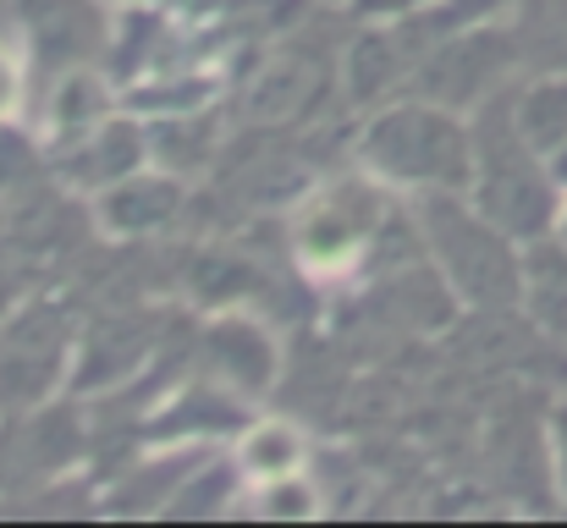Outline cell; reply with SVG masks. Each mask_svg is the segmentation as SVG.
I'll return each mask as SVG.
<instances>
[{"instance_id":"cell-1","label":"cell","mask_w":567,"mask_h":528,"mask_svg":"<svg viewBox=\"0 0 567 528\" xmlns=\"http://www.w3.org/2000/svg\"><path fill=\"white\" fill-rule=\"evenodd\" d=\"M474 193L480 209L513 231V237H546L563 215L557 204V182L546 172V155L518 133L513 116V94H496L480 105V127H474Z\"/></svg>"},{"instance_id":"cell-2","label":"cell","mask_w":567,"mask_h":528,"mask_svg":"<svg viewBox=\"0 0 567 528\" xmlns=\"http://www.w3.org/2000/svg\"><path fill=\"white\" fill-rule=\"evenodd\" d=\"M424 231L430 248L452 281V292H463L474 309H518L529 292V270L513 253V231H502L485 209H463L446 187L424 198Z\"/></svg>"},{"instance_id":"cell-3","label":"cell","mask_w":567,"mask_h":528,"mask_svg":"<svg viewBox=\"0 0 567 528\" xmlns=\"http://www.w3.org/2000/svg\"><path fill=\"white\" fill-rule=\"evenodd\" d=\"M364 161L391 182L457 193L474 182V138L457 127L452 111H441L435 100H419V105L385 111L364 133Z\"/></svg>"},{"instance_id":"cell-4","label":"cell","mask_w":567,"mask_h":528,"mask_svg":"<svg viewBox=\"0 0 567 528\" xmlns=\"http://www.w3.org/2000/svg\"><path fill=\"white\" fill-rule=\"evenodd\" d=\"M375 215H380V204L364 182H337V187H326L298 215V253L315 270H337V265H348L370 242Z\"/></svg>"},{"instance_id":"cell-5","label":"cell","mask_w":567,"mask_h":528,"mask_svg":"<svg viewBox=\"0 0 567 528\" xmlns=\"http://www.w3.org/2000/svg\"><path fill=\"white\" fill-rule=\"evenodd\" d=\"M513 61H518V39L513 33H468V39L441 44L419 66V89H424V100L457 111V105L480 100L485 89H502Z\"/></svg>"},{"instance_id":"cell-6","label":"cell","mask_w":567,"mask_h":528,"mask_svg":"<svg viewBox=\"0 0 567 528\" xmlns=\"http://www.w3.org/2000/svg\"><path fill=\"white\" fill-rule=\"evenodd\" d=\"M513 116H518V133L546 161H557L567 149V72H546L529 89H513Z\"/></svg>"},{"instance_id":"cell-7","label":"cell","mask_w":567,"mask_h":528,"mask_svg":"<svg viewBox=\"0 0 567 528\" xmlns=\"http://www.w3.org/2000/svg\"><path fill=\"white\" fill-rule=\"evenodd\" d=\"M513 39L518 61H535L540 72H567V0H524Z\"/></svg>"},{"instance_id":"cell-8","label":"cell","mask_w":567,"mask_h":528,"mask_svg":"<svg viewBox=\"0 0 567 528\" xmlns=\"http://www.w3.org/2000/svg\"><path fill=\"white\" fill-rule=\"evenodd\" d=\"M209 348H215V363H220L237 385H265V380H270V342H265L254 325L231 320V325H220V331L209 337Z\"/></svg>"},{"instance_id":"cell-9","label":"cell","mask_w":567,"mask_h":528,"mask_svg":"<svg viewBox=\"0 0 567 528\" xmlns=\"http://www.w3.org/2000/svg\"><path fill=\"white\" fill-rule=\"evenodd\" d=\"M408 66V44L396 33H375L353 50V100H375L385 83H396Z\"/></svg>"},{"instance_id":"cell-10","label":"cell","mask_w":567,"mask_h":528,"mask_svg":"<svg viewBox=\"0 0 567 528\" xmlns=\"http://www.w3.org/2000/svg\"><path fill=\"white\" fill-rule=\"evenodd\" d=\"M172 204H177V193H172V182H127L122 193H111V226H122V231H138V226H155V220H166L172 215Z\"/></svg>"},{"instance_id":"cell-11","label":"cell","mask_w":567,"mask_h":528,"mask_svg":"<svg viewBox=\"0 0 567 528\" xmlns=\"http://www.w3.org/2000/svg\"><path fill=\"white\" fill-rule=\"evenodd\" d=\"M243 463H248L254 474L276 479V468L298 463V441H292V429H259V435L243 446Z\"/></svg>"},{"instance_id":"cell-12","label":"cell","mask_w":567,"mask_h":528,"mask_svg":"<svg viewBox=\"0 0 567 528\" xmlns=\"http://www.w3.org/2000/svg\"><path fill=\"white\" fill-rule=\"evenodd\" d=\"M265 507H270V513H298V518H303V513H315V496L298 490L292 479H276V490L265 496Z\"/></svg>"},{"instance_id":"cell-13","label":"cell","mask_w":567,"mask_h":528,"mask_svg":"<svg viewBox=\"0 0 567 528\" xmlns=\"http://www.w3.org/2000/svg\"><path fill=\"white\" fill-rule=\"evenodd\" d=\"M551 446H557V479H563V490H567V402L557 407V418H551Z\"/></svg>"},{"instance_id":"cell-14","label":"cell","mask_w":567,"mask_h":528,"mask_svg":"<svg viewBox=\"0 0 567 528\" xmlns=\"http://www.w3.org/2000/svg\"><path fill=\"white\" fill-rule=\"evenodd\" d=\"M6 100H11V66L0 61V105H6Z\"/></svg>"}]
</instances>
